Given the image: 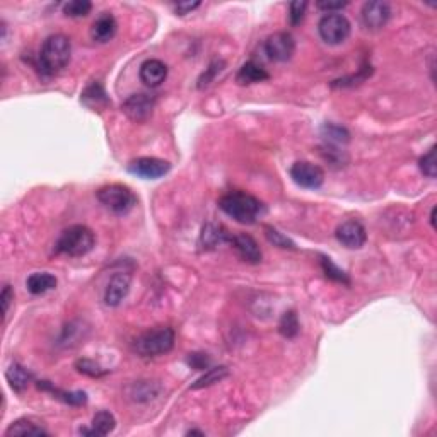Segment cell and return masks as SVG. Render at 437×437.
Wrapping results in <instances>:
<instances>
[{"instance_id": "4dcf8cb0", "label": "cell", "mask_w": 437, "mask_h": 437, "mask_svg": "<svg viewBox=\"0 0 437 437\" xmlns=\"http://www.w3.org/2000/svg\"><path fill=\"white\" fill-rule=\"evenodd\" d=\"M75 369L79 370L80 374H86V376L89 377H103L108 374L106 369H103V367L96 364L94 361H91V359H79V361L75 362Z\"/></svg>"}, {"instance_id": "52a82bcc", "label": "cell", "mask_w": 437, "mask_h": 437, "mask_svg": "<svg viewBox=\"0 0 437 437\" xmlns=\"http://www.w3.org/2000/svg\"><path fill=\"white\" fill-rule=\"evenodd\" d=\"M265 55L270 58L272 62H289L296 54V40L291 33H274L265 40L263 45Z\"/></svg>"}, {"instance_id": "603a6c76", "label": "cell", "mask_w": 437, "mask_h": 437, "mask_svg": "<svg viewBox=\"0 0 437 437\" xmlns=\"http://www.w3.org/2000/svg\"><path fill=\"white\" fill-rule=\"evenodd\" d=\"M58 281L55 275L48 274V272H34L27 277L26 287L27 291L34 296H41V294H47L51 289L57 287Z\"/></svg>"}, {"instance_id": "484cf974", "label": "cell", "mask_w": 437, "mask_h": 437, "mask_svg": "<svg viewBox=\"0 0 437 437\" xmlns=\"http://www.w3.org/2000/svg\"><path fill=\"white\" fill-rule=\"evenodd\" d=\"M300 331L299 318H297L296 311H285L282 314L281 321H279V333L284 338H296Z\"/></svg>"}, {"instance_id": "f1b7e54d", "label": "cell", "mask_w": 437, "mask_h": 437, "mask_svg": "<svg viewBox=\"0 0 437 437\" xmlns=\"http://www.w3.org/2000/svg\"><path fill=\"white\" fill-rule=\"evenodd\" d=\"M265 231V237L270 241L274 246L282 248V250H296V243L292 239H289L285 234H282L281 231L275 229L274 226H263Z\"/></svg>"}, {"instance_id": "f546056e", "label": "cell", "mask_w": 437, "mask_h": 437, "mask_svg": "<svg viewBox=\"0 0 437 437\" xmlns=\"http://www.w3.org/2000/svg\"><path fill=\"white\" fill-rule=\"evenodd\" d=\"M93 10V3L89 0H72L64 3V14L69 17H86Z\"/></svg>"}, {"instance_id": "d6986e66", "label": "cell", "mask_w": 437, "mask_h": 437, "mask_svg": "<svg viewBox=\"0 0 437 437\" xmlns=\"http://www.w3.org/2000/svg\"><path fill=\"white\" fill-rule=\"evenodd\" d=\"M117 427V418L111 414L110 410H99L96 415L93 417V422H91V427H84L80 429V434L82 436H96V437H103L111 434Z\"/></svg>"}, {"instance_id": "9c48e42d", "label": "cell", "mask_w": 437, "mask_h": 437, "mask_svg": "<svg viewBox=\"0 0 437 437\" xmlns=\"http://www.w3.org/2000/svg\"><path fill=\"white\" fill-rule=\"evenodd\" d=\"M154 106H156V97L152 94L137 93L125 99V103L121 104V111L135 123H144L152 115Z\"/></svg>"}, {"instance_id": "8992f818", "label": "cell", "mask_w": 437, "mask_h": 437, "mask_svg": "<svg viewBox=\"0 0 437 437\" xmlns=\"http://www.w3.org/2000/svg\"><path fill=\"white\" fill-rule=\"evenodd\" d=\"M351 21L344 14H327L318 23V33L327 45H342L351 36Z\"/></svg>"}, {"instance_id": "83f0119b", "label": "cell", "mask_w": 437, "mask_h": 437, "mask_svg": "<svg viewBox=\"0 0 437 437\" xmlns=\"http://www.w3.org/2000/svg\"><path fill=\"white\" fill-rule=\"evenodd\" d=\"M229 374V370H227L226 366H219V367H211V369L205 370V374L202 377H198L197 381H195V384H191V390H200V388H205V386H212V384L219 383V381H222L224 377Z\"/></svg>"}, {"instance_id": "4316f807", "label": "cell", "mask_w": 437, "mask_h": 437, "mask_svg": "<svg viewBox=\"0 0 437 437\" xmlns=\"http://www.w3.org/2000/svg\"><path fill=\"white\" fill-rule=\"evenodd\" d=\"M320 258H321L320 263H321V268H323L324 277L330 279V281H333V282H338V284L351 285V279H349V275L345 274V272L342 270L340 267H337L330 257H324V255H321Z\"/></svg>"}, {"instance_id": "d4e9b609", "label": "cell", "mask_w": 437, "mask_h": 437, "mask_svg": "<svg viewBox=\"0 0 437 437\" xmlns=\"http://www.w3.org/2000/svg\"><path fill=\"white\" fill-rule=\"evenodd\" d=\"M321 137L327 141V145H345L351 142V134L345 127L335 123H324L321 127Z\"/></svg>"}, {"instance_id": "9a60e30c", "label": "cell", "mask_w": 437, "mask_h": 437, "mask_svg": "<svg viewBox=\"0 0 437 437\" xmlns=\"http://www.w3.org/2000/svg\"><path fill=\"white\" fill-rule=\"evenodd\" d=\"M139 77H141L142 82H144L147 87H150V89L159 87L167 77V65L164 64V62L157 60V58H149V60H145L144 64L141 65Z\"/></svg>"}, {"instance_id": "44dd1931", "label": "cell", "mask_w": 437, "mask_h": 437, "mask_svg": "<svg viewBox=\"0 0 437 437\" xmlns=\"http://www.w3.org/2000/svg\"><path fill=\"white\" fill-rule=\"evenodd\" d=\"M268 79H270V73L255 62H246L236 73V82L239 86H251V84L263 82Z\"/></svg>"}, {"instance_id": "e0dca14e", "label": "cell", "mask_w": 437, "mask_h": 437, "mask_svg": "<svg viewBox=\"0 0 437 437\" xmlns=\"http://www.w3.org/2000/svg\"><path fill=\"white\" fill-rule=\"evenodd\" d=\"M118 31L117 19L110 12H103L91 26V38L96 43H108L115 38Z\"/></svg>"}, {"instance_id": "5b68a950", "label": "cell", "mask_w": 437, "mask_h": 437, "mask_svg": "<svg viewBox=\"0 0 437 437\" xmlns=\"http://www.w3.org/2000/svg\"><path fill=\"white\" fill-rule=\"evenodd\" d=\"M96 197L101 202V205H104L115 215L128 214L137 205V197H135L134 191L120 183L106 185V187L99 188Z\"/></svg>"}, {"instance_id": "ba28073f", "label": "cell", "mask_w": 437, "mask_h": 437, "mask_svg": "<svg viewBox=\"0 0 437 437\" xmlns=\"http://www.w3.org/2000/svg\"><path fill=\"white\" fill-rule=\"evenodd\" d=\"M291 178L300 188L318 190L324 183V171L309 161H297L291 166Z\"/></svg>"}, {"instance_id": "8fae6325", "label": "cell", "mask_w": 437, "mask_h": 437, "mask_svg": "<svg viewBox=\"0 0 437 437\" xmlns=\"http://www.w3.org/2000/svg\"><path fill=\"white\" fill-rule=\"evenodd\" d=\"M335 236H337L338 243H342L349 250H361L367 241L364 224L357 219H349L342 222L335 231Z\"/></svg>"}, {"instance_id": "74e56055", "label": "cell", "mask_w": 437, "mask_h": 437, "mask_svg": "<svg viewBox=\"0 0 437 437\" xmlns=\"http://www.w3.org/2000/svg\"><path fill=\"white\" fill-rule=\"evenodd\" d=\"M197 7H200V2H178L174 3L173 9L178 16H185V14H190L191 10H195Z\"/></svg>"}, {"instance_id": "7a4b0ae2", "label": "cell", "mask_w": 437, "mask_h": 437, "mask_svg": "<svg viewBox=\"0 0 437 437\" xmlns=\"http://www.w3.org/2000/svg\"><path fill=\"white\" fill-rule=\"evenodd\" d=\"M72 58V43L65 34H51L45 40L38 60H40L41 73L55 75L64 71Z\"/></svg>"}, {"instance_id": "7402d4cb", "label": "cell", "mask_w": 437, "mask_h": 437, "mask_svg": "<svg viewBox=\"0 0 437 437\" xmlns=\"http://www.w3.org/2000/svg\"><path fill=\"white\" fill-rule=\"evenodd\" d=\"M5 379L7 383H9V386L12 388V391L23 393V391L29 386L31 381H33V374H31L24 366L14 362V364H10L9 369L5 370Z\"/></svg>"}, {"instance_id": "277c9868", "label": "cell", "mask_w": 437, "mask_h": 437, "mask_svg": "<svg viewBox=\"0 0 437 437\" xmlns=\"http://www.w3.org/2000/svg\"><path fill=\"white\" fill-rule=\"evenodd\" d=\"M176 335L171 327H159L139 335L134 340V351L141 357H159L173 351Z\"/></svg>"}, {"instance_id": "836d02e7", "label": "cell", "mask_w": 437, "mask_h": 437, "mask_svg": "<svg viewBox=\"0 0 437 437\" xmlns=\"http://www.w3.org/2000/svg\"><path fill=\"white\" fill-rule=\"evenodd\" d=\"M347 5L349 2H342V0H321V2L316 3L318 9L328 14H337L338 10L345 9Z\"/></svg>"}, {"instance_id": "d590c367", "label": "cell", "mask_w": 437, "mask_h": 437, "mask_svg": "<svg viewBox=\"0 0 437 437\" xmlns=\"http://www.w3.org/2000/svg\"><path fill=\"white\" fill-rule=\"evenodd\" d=\"M211 357L207 354H190L188 355V364L197 370H205L211 367Z\"/></svg>"}, {"instance_id": "cb8c5ba5", "label": "cell", "mask_w": 437, "mask_h": 437, "mask_svg": "<svg viewBox=\"0 0 437 437\" xmlns=\"http://www.w3.org/2000/svg\"><path fill=\"white\" fill-rule=\"evenodd\" d=\"M26 437V436H50V432L45 427H41L36 422L29 421V418H19V421L12 422L7 427L5 437Z\"/></svg>"}, {"instance_id": "ffe728a7", "label": "cell", "mask_w": 437, "mask_h": 437, "mask_svg": "<svg viewBox=\"0 0 437 437\" xmlns=\"http://www.w3.org/2000/svg\"><path fill=\"white\" fill-rule=\"evenodd\" d=\"M80 103L86 104L91 110L101 111L110 106V97H108L106 91L99 82H93L84 89L82 96H80Z\"/></svg>"}, {"instance_id": "5bb4252c", "label": "cell", "mask_w": 437, "mask_h": 437, "mask_svg": "<svg viewBox=\"0 0 437 437\" xmlns=\"http://www.w3.org/2000/svg\"><path fill=\"white\" fill-rule=\"evenodd\" d=\"M231 244H233L237 257L243 261H246V263L258 265L263 260V253H261L260 246H258L255 237H251L250 234H237V236H233L231 237Z\"/></svg>"}, {"instance_id": "ab89813d", "label": "cell", "mask_w": 437, "mask_h": 437, "mask_svg": "<svg viewBox=\"0 0 437 437\" xmlns=\"http://www.w3.org/2000/svg\"><path fill=\"white\" fill-rule=\"evenodd\" d=\"M436 207L432 209V212H431V224H432V227H436Z\"/></svg>"}, {"instance_id": "7c38bea8", "label": "cell", "mask_w": 437, "mask_h": 437, "mask_svg": "<svg viewBox=\"0 0 437 437\" xmlns=\"http://www.w3.org/2000/svg\"><path fill=\"white\" fill-rule=\"evenodd\" d=\"M391 17V5L388 2H366L361 10L362 24L369 31H379L388 24Z\"/></svg>"}, {"instance_id": "e575fe53", "label": "cell", "mask_w": 437, "mask_h": 437, "mask_svg": "<svg viewBox=\"0 0 437 437\" xmlns=\"http://www.w3.org/2000/svg\"><path fill=\"white\" fill-rule=\"evenodd\" d=\"M222 65H224L222 62H219V60H217V62H212L211 67L207 69V72H205L204 75L200 77V80H198V87H200V89H202V87L209 86V84H211L212 80H214L215 73H219L220 71H222V69H220V67H222Z\"/></svg>"}, {"instance_id": "2e32d148", "label": "cell", "mask_w": 437, "mask_h": 437, "mask_svg": "<svg viewBox=\"0 0 437 437\" xmlns=\"http://www.w3.org/2000/svg\"><path fill=\"white\" fill-rule=\"evenodd\" d=\"M231 237L233 236H229V233H227L226 227L220 226V224L209 222V224H205L204 229H202L198 246H200V250L211 251V250H215L219 244L231 243Z\"/></svg>"}, {"instance_id": "8d00e7d4", "label": "cell", "mask_w": 437, "mask_h": 437, "mask_svg": "<svg viewBox=\"0 0 437 437\" xmlns=\"http://www.w3.org/2000/svg\"><path fill=\"white\" fill-rule=\"evenodd\" d=\"M0 300H2V314H3V318H5L7 313H9L10 303L14 300V291L9 284L3 285L2 294H0Z\"/></svg>"}, {"instance_id": "1f68e13d", "label": "cell", "mask_w": 437, "mask_h": 437, "mask_svg": "<svg viewBox=\"0 0 437 437\" xmlns=\"http://www.w3.org/2000/svg\"><path fill=\"white\" fill-rule=\"evenodd\" d=\"M418 166H421V171L425 174L427 178H436L437 174V163H436V145H432L429 149L427 154L421 157L418 161Z\"/></svg>"}, {"instance_id": "4fadbf2b", "label": "cell", "mask_w": 437, "mask_h": 437, "mask_svg": "<svg viewBox=\"0 0 437 437\" xmlns=\"http://www.w3.org/2000/svg\"><path fill=\"white\" fill-rule=\"evenodd\" d=\"M132 285V274L128 272H117L111 275L110 282L104 289V304L110 307L120 306L121 300L128 296Z\"/></svg>"}, {"instance_id": "6da1fadb", "label": "cell", "mask_w": 437, "mask_h": 437, "mask_svg": "<svg viewBox=\"0 0 437 437\" xmlns=\"http://www.w3.org/2000/svg\"><path fill=\"white\" fill-rule=\"evenodd\" d=\"M219 209L239 224H255L265 212L263 202L246 191H231L219 198Z\"/></svg>"}, {"instance_id": "d6a6232c", "label": "cell", "mask_w": 437, "mask_h": 437, "mask_svg": "<svg viewBox=\"0 0 437 437\" xmlns=\"http://www.w3.org/2000/svg\"><path fill=\"white\" fill-rule=\"evenodd\" d=\"M307 10V2H300V0H296V2L289 3V23L291 26H297L300 24V21L304 19Z\"/></svg>"}, {"instance_id": "30bf717a", "label": "cell", "mask_w": 437, "mask_h": 437, "mask_svg": "<svg viewBox=\"0 0 437 437\" xmlns=\"http://www.w3.org/2000/svg\"><path fill=\"white\" fill-rule=\"evenodd\" d=\"M171 171V164L159 157H139L128 164V173L142 180H159Z\"/></svg>"}, {"instance_id": "ac0fdd59", "label": "cell", "mask_w": 437, "mask_h": 437, "mask_svg": "<svg viewBox=\"0 0 437 437\" xmlns=\"http://www.w3.org/2000/svg\"><path fill=\"white\" fill-rule=\"evenodd\" d=\"M38 390L48 391L50 394H54V398L60 400L62 403L71 405V407H82L87 403V394L84 391H64L60 388L54 386V383L50 381H36Z\"/></svg>"}, {"instance_id": "f35d334b", "label": "cell", "mask_w": 437, "mask_h": 437, "mask_svg": "<svg viewBox=\"0 0 437 437\" xmlns=\"http://www.w3.org/2000/svg\"><path fill=\"white\" fill-rule=\"evenodd\" d=\"M187 436H205L202 431H197V429H191V431L187 432Z\"/></svg>"}, {"instance_id": "3957f363", "label": "cell", "mask_w": 437, "mask_h": 437, "mask_svg": "<svg viewBox=\"0 0 437 437\" xmlns=\"http://www.w3.org/2000/svg\"><path fill=\"white\" fill-rule=\"evenodd\" d=\"M94 244H96V236L93 231L82 224H75L62 231L55 243V253L79 258L93 251Z\"/></svg>"}]
</instances>
